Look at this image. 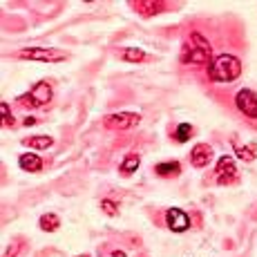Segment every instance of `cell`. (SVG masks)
<instances>
[{"instance_id": "1", "label": "cell", "mask_w": 257, "mask_h": 257, "mask_svg": "<svg viewBox=\"0 0 257 257\" xmlns=\"http://www.w3.org/2000/svg\"><path fill=\"white\" fill-rule=\"evenodd\" d=\"M241 74V61L233 54H219L208 63V78L212 83H233Z\"/></svg>"}, {"instance_id": "2", "label": "cell", "mask_w": 257, "mask_h": 257, "mask_svg": "<svg viewBox=\"0 0 257 257\" xmlns=\"http://www.w3.org/2000/svg\"><path fill=\"white\" fill-rule=\"evenodd\" d=\"M181 61L190 63V65H204V63L212 61V47L210 43L201 36L199 32H192L188 43L184 45V52H181Z\"/></svg>"}, {"instance_id": "3", "label": "cell", "mask_w": 257, "mask_h": 257, "mask_svg": "<svg viewBox=\"0 0 257 257\" xmlns=\"http://www.w3.org/2000/svg\"><path fill=\"white\" fill-rule=\"evenodd\" d=\"M18 56H21V58H29V61L56 63V61L67 58V54L61 52V49H54V47H27V49H21V52H18Z\"/></svg>"}, {"instance_id": "4", "label": "cell", "mask_w": 257, "mask_h": 257, "mask_svg": "<svg viewBox=\"0 0 257 257\" xmlns=\"http://www.w3.org/2000/svg\"><path fill=\"white\" fill-rule=\"evenodd\" d=\"M52 96H54V92H52V87H49V83L41 81V83H36V85H34L27 94H25L23 103H27L29 107H43V105H47V103L52 101Z\"/></svg>"}, {"instance_id": "5", "label": "cell", "mask_w": 257, "mask_h": 257, "mask_svg": "<svg viewBox=\"0 0 257 257\" xmlns=\"http://www.w3.org/2000/svg\"><path fill=\"white\" fill-rule=\"evenodd\" d=\"M139 121H141V114H137V112H116V114L105 116L103 125L110 127V130H130Z\"/></svg>"}, {"instance_id": "6", "label": "cell", "mask_w": 257, "mask_h": 257, "mask_svg": "<svg viewBox=\"0 0 257 257\" xmlns=\"http://www.w3.org/2000/svg\"><path fill=\"white\" fill-rule=\"evenodd\" d=\"M235 103H237V110L244 116L257 118V94L253 90H248V87L239 90L235 94Z\"/></svg>"}, {"instance_id": "7", "label": "cell", "mask_w": 257, "mask_h": 257, "mask_svg": "<svg viewBox=\"0 0 257 257\" xmlns=\"http://www.w3.org/2000/svg\"><path fill=\"white\" fill-rule=\"evenodd\" d=\"M239 172H237V164L233 157H221L217 161V179H219L221 186H228V184H235Z\"/></svg>"}, {"instance_id": "8", "label": "cell", "mask_w": 257, "mask_h": 257, "mask_svg": "<svg viewBox=\"0 0 257 257\" xmlns=\"http://www.w3.org/2000/svg\"><path fill=\"white\" fill-rule=\"evenodd\" d=\"M166 224L172 233H184L190 228V217L186 215L181 208H168L166 212Z\"/></svg>"}, {"instance_id": "9", "label": "cell", "mask_w": 257, "mask_h": 257, "mask_svg": "<svg viewBox=\"0 0 257 257\" xmlns=\"http://www.w3.org/2000/svg\"><path fill=\"white\" fill-rule=\"evenodd\" d=\"M210 159H212V150L206 143H197L190 150V164L195 168H206L210 164Z\"/></svg>"}, {"instance_id": "10", "label": "cell", "mask_w": 257, "mask_h": 257, "mask_svg": "<svg viewBox=\"0 0 257 257\" xmlns=\"http://www.w3.org/2000/svg\"><path fill=\"white\" fill-rule=\"evenodd\" d=\"M18 164L27 172H38L43 168V159L38 155H34V152H27V155H23L21 159H18Z\"/></svg>"}, {"instance_id": "11", "label": "cell", "mask_w": 257, "mask_h": 257, "mask_svg": "<svg viewBox=\"0 0 257 257\" xmlns=\"http://www.w3.org/2000/svg\"><path fill=\"white\" fill-rule=\"evenodd\" d=\"M155 172L159 177H177L181 172V164L179 161H161L155 166Z\"/></svg>"}, {"instance_id": "12", "label": "cell", "mask_w": 257, "mask_h": 257, "mask_svg": "<svg viewBox=\"0 0 257 257\" xmlns=\"http://www.w3.org/2000/svg\"><path fill=\"white\" fill-rule=\"evenodd\" d=\"M52 143H54L52 137H43V135H38V137H27V139H23V146L32 148V150H47Z\"/></svg>"}, {"instance_id": "13", "label": "cell", "mask_w": 257, "mask_h": 257, "mask_svg": "<svg viewBox=\"0 0 257 257\" xmlns=\"http://www.w3.org/2000/svg\"><path fill=\"white\" fill-rule=\"evenodd\" d=\"M141 164V159H139V155H127L125 159H123V164L118 166V170H121V175H135L137 172V168H139Z\"/></svg>"}, {"instance_id": "14", "label": "cell", "mask_w": 257, "mask_h": 257, "mask_svg": "<svg viewBox=\"0 0 257 257\" xmlns=\"http://www.w3.org/2000/svg\"><path fill=\"white\" fill-rule=\"evenodd\" d=\"M121 56L130 63H146L148 61V54L143 52V49H137V47H125L121 52Z\"/></svg>"}, {"instance_id": "15", "label": "cell", "mask_w": 257, "mask_h": 257, "mask_svg": "<svg viewBox=\"0 0 257 257\" xmlns=\"http://www.w3.org/2000/svg\"><path fill=\"white\" fill-rule=\"evenodd\" d=\"M192 137H195V127H192L190 123H179V125H177V130H175V141L186 143V141H190Z\"/></svg>"}, {"instance_id": "16", "label": "cell", "mask_w": 257, "mask_h": 257, "mask_svg": "<svg viewBox=\"0 0 257 257\" xmlns=\"http://www.w3.org/2000/svg\"><path fill=\"white\" fill-rule=\"evenodd\" d=\"M58 226H61V217L54 215V212H47V215L41 217V228L47 230V233H54Z\"/></svg>"}, {"instance_id": "17", "label": "cell", "mask_w": 257, "mask_h": 257, "mask_svg": "<svg viewBox=\"0 0 257 257\" xmlns=\"http://www.w3.org/2000/svg\"><path fill=\"white\" fill-rule=\"evenodd\" d=\"M235 152H237V157H239V159H244V161H253L255 157H257V146H255V143H250V146H246V148L235 146Z\"/></svg>"}, {"instance_id": "18", "label": "cell", "mask_w": 257, "mask_h": 257, "mask_svg": "<svg viewBox=\"0 0 257 257\" xmlns=\"http://www.w3.org/2000/svg\"><path fill=\"white\" fill-rule=\"evenodd\" d=\"M0 110H3V123L12 127L14 125V114H12V110H9V105L7 103H0Z\"/></svg>"}, {"instance_id": "19", "label": "cell", "mask_w": 257, "mask_h": 257, "mask_svg": "<svg viewBox=\"0 0 257 257\" xmlns=\"http://www.w3.org/2000/svg\"><path fill=\"white\" fill-rule=\"evenodd\" d=\"M101 208L105 210L107 215H116V212H118V206H116L112 199H103V201H101Z\"/></svg>"}, {"instance_id": "20", "label": "cell", "mask_w": 257, "mask_h": 257, "mask_svg": "<svg viewBox=\"0 0 257 257\" xmlns=\"http://www.w3.org/2000/svg\"><path fill=\"white\" fill-rule=\"evenodd\" d=\"M16 250H18V244H12V246H9V250L5 253V257H14V255H16Z\"/></svg>"}, {"instance_id": "21", "label": "cell", "mask_w": 257, "mask_h": 257, "mask_svg": "<svg viewBox=\"0 0 257 257\" xmlns=\"http://www.w3.org/2000/svg\"><path fill=\"white\" fill-rule=\"evenodd\" d=\"M112 257H127L125 253H123V250H116V253L114 255H112Z\"/></svg>"}]
</instances>
